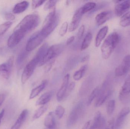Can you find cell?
Instances as JSON below:
<instances>
[{"label": "cell", "mask_w": 130, "mask_h": 129, "mask_svg": "<svg viewBox=\"0 0 130 129\" xmlns=\"http://www.w3.org/2000/svg\"><path fill=\"white\" fill-rule=\"evenodd\" d=\"M119 100L124 104L130 102V75L126 79L120 91L118 96Z\"/></svg>", "instance_id": "obj_9"}, {"label": "cell", "mask_w": 130, "mask_h": 129, "mask_svg": "<svg viewBox=\"0 0 130 129\" xmlns=\"http://www.w3.org/2000/svg\"><path fill=\"white\" fill-rule=\"evenodd\" d=\"M120 24L123 27L130 26V11L122 16L120 20Z\"/></svg>", "instance_id": "obj_28"}, {"label": "cell", "mask_w": 130, "mask_h": 129, "mask_svg": "<svg viewBox=\"0 0 130 129\" xmlns=\"http://www.w3.org/2000/svg\"><path fill=\"white\" fill-rule=\"evenodd\" d=\"M75 83L74 82L71 83L69 84L68 86L67 90L66 93V95H65V98L67 97L70 93L73 91L74 89L75 88Z\"/></svg>", "instance_id": "obj_39"}, {"label": "cell", "mask_w": 130, "mask_h": 129, "mask_svg": "<svg viewBox=\"0 0 130 129\" xmlns=\"http://www.w3.org/2000/svg\"><path fill=\"white\" fill-rule=\"evenodd\" d=\"M5 18L9 21H12L15 19V16L11 13H7L5 15Z\"/></svg>", "instance_id": "obj_42"}, {"label": "cell", "mask_w": 130, "mask_h": 129, "mask_svg": "<svg viewBox=\"0 0 130 129\" xmlns=\"http://www.w3.org/2000/svg\"><path fill=\"white\" fill-rule=\"evenodd\" d=\"M44 125L47 128H55L56 125L55 121L52 112H50L46 115L44 120Z\"/></svg>", "instance_id": "obj_22"}, {"label": "cell", "mask_w": 130, "mask_h": 129, "mask_svg": "<svg viewBox=\"0 0 130 129\" xmlns=\"http://www.w3.org/2000/svg\"><path fill=\"white\" fill-rule=\"evenodd\" d=\"M130 71V55L125 56L120 64L115 69V75L118 77L126 75Z\"/></svg>", "instance_id": "obj_10"}, {"label": "cell", "mask_w": 130, "mask_h": 129, "mask_svg": "<svg viewBox=\"0 0 130 129\" xmlns=\"http://www.w3.org/2000/svg\"><path fill=\"white\" fill-rule=\"evenodd\" d=\"M39 16L36 14H31L25 17L14 30H18L26 34L36 28L40 23Z\"/></svg>", "instance_id": "obj_1"}, {"label": "cell", "mask_w": 130, "mask_h": 129, "mask_svg": "<svg viewBox=\"0 0 130 129\" xmlns=\"http://www.w3.org/2000/svg\"><path fill=\"white\" fill-rule=\"evenodd\" d=\"M91 84L88 81H86L83 83L79 91V95L80 96L85 95L90 90Z\"/></svg>", "instance_id": "obj_30"}, {"label": "cell", "mask_w": 130, "mask_h": 129, "mask_svg": "<svg viewBox=\"0 0 130 129\" xmlns=\"http://www.w3.org/2000/svg\"><path fill=\"white\" fill-rule=\"evenodd\" d=\"M57 1H48L45 4L44 7V10L45 11L48 10L52 8H54L55 5L56 4Z\"/></svg>", "instance_id": "obj_35"}, {"label": "cell", "mask_w": 130, "mask_h": 129, "mask_svg": "<svg viewBox=\"0 0 130 129\" xmlns=\"http://www.w3.org/2000/svg\"><path fill=\"white\" fill-rule=\"evenodd\" d=\"M100 88L99 87H97L92 91L89 97L88 98V100L86 103L87 106H88L91 105L94 100L98 97L100 91Z\"/></svg>", "instance_id": "obj_29"}, {"label": "cell", "mask_w": 130, "mask_h": 129, "mask_svg": "<svg viewBox=\"0 0 130 129\" xmlns=\"http://www.w3.org/2000/svg\"><path fill=\"white\" fill-rule=\"evenodd\" d=\"M45 2V1H33L32 3V8L34 10L36 9L44 4Z\"/></svg>", "instance_id": "obj_38"}, {"label": "cell", "mask_w": 130, "mask_h": 129, "mask_svg": "<svg viewBox=\"0 0 130 129\" xmlns=\"http://www.w3.org/2000/svg\"><path fill=\"white\" fill-rule=\"evenodd\" d=\"M5 99V95L4 94H0V107L1 106Z\"/></svg>", "instance_id": "obj_45"}, {"label": "cell", "mask_w": 130, "mask_h": 129, "mask_svg": "<svg viewBox=\"0 0 130 129\" xmlns=\"http://www.w3.org/2000/svg\"><path fill=\"white\" fill-rule=\"evenodd\" d=\"M26 34L18 30H14L13 32L8 38L7 45L9 47L13 48L18 44L25 36Z\"/></svg>", "instance_id": "obj_13"}, {"label": "cell", "mask_w": 130, "mask_h": 129, "mask_svg": "<svg viewBox=\"0 0 130 129\" xmlns=\"http://www.w3.org/2000/svg\"><path fill=\"white\" fill-rule=\"evenodd\" d=\"M120 36L117 32H113L107 36L101 47L102 55L105 60L108 59L120 41Z\"/></svg>", "instance_id": "obj_2"}, {"label": "cell", "mask_w": 130, "mask_h": 129, "mask_svg": "<svg viewBox=\"0 0 130 129\" xmlns=\"http://www.w3.org/2000/svg\"><path fill=\"white\" fill-rule=\"evenodd\" d=\"M74 39H75V37L74 36H72L70 37L67 41L66 44L67 45L70 44L74 41Z\"/></svg>", "instance_id": "obj_44"}, {"label": "cell", "mask_w": 130, "mask_h": 129, "mask_svg": "<svg viewBox=\"0 0 130 129\" xmlns=\"http://www.w3.org/2000/svg\"><path fill=\"white\" fill-rule=\"evenodd\" d=\"M112 92V87L110 82L108 80H106L103 83L98 95L97 97L95 106L99 107L102 105L109 97Z\"/></svg>", "instance_id": "obj_4"}, {"label": "cell", "mask_w": 130, "mask_h": 129, "mask_svg": "<svg viewBox=\"0 0 130 129\" xmlns=\"http://www.w3.org/2000/svg\"><path fill=\"white\" fill-rule=\"evenodd\" d=\"M5 113V110L3 109L0 113V124H1V122L2 119L3 118L4 116V114Z\"/></svg>", "instance_id": "obj_46"}, {"label": "cell", "mask_w": 130, "mask_h": 129, "mask_svg": "<svg viewBox=\"0 0 130 129\" xmlns=\"http://www.w3.org/2000/svg\"><path fill=\"white\" fill-rule=\"evenodd\" d=\"M48 106L47 105H42L38 108L34 114L33 116L32 119L33 120L37 119L42 116L48 110Z\"/></svg>", "instance_id": "obj_27"}, {"label": "cell", "mask_w": 130, "mask_h": 129, "mask_svg": "<svg viewBox=\"0 0 130 129\" xmlns=\"http://www.w3.org/2000/svg\"><path fill=\"white\" fill-rule=\"evenodd\" d=\"M28 114V110H24L19 116L14 125L11 127V129H20L23 123H24L27 117Z\"/></svg>", "instance_id": "obj_18"}, {"label": "cell", "mask_w": 130, "mask_h": 129, "mask_svg": "<svg viewBox=\"0 0 130 129\" xmlns=\"http://www.w3.org/2000/svg\"><path fill=\"white\" fill-rule=\"evenodd\" d=\"M130 113V108H124L122 109L118 115L116 121H115L114 129H121L127 116Z\"/></svg>", "instance_id": "obj_12"}, {"label": "cell", "mask_w": 130, "mask_h": 129, "mask_svg": "<svg viewBox=\"0 0 130 129\" xmlns=\"http://www.w3.org/2000/svg\"><path fill=\"white\" fill-rule=\"evenodd\" d=\"M130 9V0L121 1L116 5L115 13L117 16L120 17L125 14Z\"/></svg>", "instance_id": "obj_14"}, {"label": "cell", "mask_w": 130, "mask_h": 129, "mask_svg": "<svg viewBox=\"0 0 130 129\" xmlns=\"http://www.w3.org/2000/svg\"><path fill=\"white\" fill-rule=\"evenodd\" d=\"M53 94V92L52 91L44 93L37 100L36 103V105L39 106L46 105L51 100Z\"/></svg>", "instance_id": "obj_21"}, {"label": "cell", "mask_w": 130, "mask_h": 129, "mask_svg": "<svg viewBox=\"0 0 130 129\" xmlns=\"http://www.w3.org/2000/svg\"><path fill=\"white\" fill-rule=\"evenodd\" d=\"M45 129H49V128H45Z\"/></svg>", "instance_id": "obj_48"}, {"label": "cell", "mask_w": 130, "mask_h": 129, "mask_svg": "<svg viewBox=\"0 0 130 129\" xmlns=\"http://www.w3.org/2000/svg\"><path fill=\"white\" fill-rule=\"evenodd\" d=\"M88 69V66L85 65L83 66L78 70L74 73L73 78L75 81H79L83 77Z\"/></svg>", "instance_id": "obj_25"}, {"label": "cell", "mask_w": 130, "mask_h": 129, "mask_svg": "<svg viewBox=\"0 0 130 129\" xmlns=\"http://www.w3.org/2000/svg\"><path fill=\"white\" fill-rule=\"evenodd\" d=\"M68 23L67 22L63 23L59 29V35L61 36H63L66 35L68 30Z\"/></svg>", "instance_id": "obj_36"}, {"label": "cell", "mask_w": 130, "mask_h": 129, "mask_svg": "<svg viewBox=\"0 0 130 129\" xmlns=\"http://www.w3.org/2000/svg\"><path fill=\"white\" fill-rule=\"evenodd\" d=\"M62 47L60 44L54 45L49 48L45 55L39 63V66H41L58 57L62 51Z\"/></svg>", "instance_id": "obj_7"}, {"label": "cell", "mask_w": 130, "mask_h": 129, "mask_svg": "<svg viewBox=\"0 0 130 129\" xmlns=\"http://www.w3.org/2000/svg\"><path fill=\"white\" fill-rule=\"evenodd\" d=\"M59 22V17L56 13L55 8H54L46 17L40 31L47 37L57 27Z\"/></svg>", "instance_id": "obj_3"}, {"label": "cell", "mask_w": 130, "mask_h": 129, "mask_svg": "<svg viewBox=\"0 0 130 129\" xmlns=\"http://www.w3.org/2000/svg\"><path fill=\"white\" fill-rule=\"evenodd\" d=\"M83 14L81 8L79 9L75 13L70 25L69 28V31L70 32H73L78 27Z\"/></svg>", "instance_id": "obj_15"}, {"label": "cell", "mask_w": 130, "mask_h": 129, "mask_svg": "<svg viewBox=\"0 0 130 129\" xmlns=\"http://www.w3.org/2000/svg\"><path fill=\"white\" fill-rule=\"evenodd\" d=\"M65 113L64 108L61 105H58L56 107L55 110V114L59 119L62 118Z\"/></svg>", "instance_id": "obj_34"}, {"label": "cell", "mask_w": 130, "mask_h": 129, "mask_svg": "<svg viewBox=\"0 0 130 129\" xmlns=\"http://www.w3.org/2000/svg\"><path fill=\"white\" fill-rule=\"evenodd\" d=\"M14 62V57L12 56L5 63L0 64V75L4 79H8L10 78Z\"/></svg>", "instance_id": "obj_11"}, {"label": "cell", "mask_w": 130, "mask_h": 129, "mask_svg": "<svg viewBox=\"0 0 130 129\" xmlns=\"http://www.w3.org/2000/svg\"><path fill=\"white\" fill-rule=\"evenodd\" d=\"M12 22L8 21L0 25V36L4 35L12 25Z\"/></svg>", "instance_id": "obj_32"}, {"label": "cell", "mask_w": 130, "mask_h": 129, "mask_svg": "<svg viewBox=\"0 0 130 129\" xmlns=\"http://www.w3.org/2000/svg\"><path fill=\"white\" fill-rule=\"evenodd\" d=\"M69 79L70 75L67 74L63 79L62 85L58 91L56 96L57 100L58 101H61L65 98V95L68 88Z\"/></svg>", "instance_id": "obj_16"}, {"label": "cell", "mask_w": 130, "mask_h": 129, "mask_svg": "<svg viewBox=\"0 0 130 129\" xmlns=\"http://www.w3.org/2000/svg\"><path fill=\"white\" fill-rule=\"evenodd\" d=\"M95 3L94 2H88L84 5L81 8L82 12L83 14L94 9L96 7Z\"/></svg>", "instance_id": "obj_31"}, {"label": "cell", "mask_w": 130, "mask_h": 129, "mask_svg": "<svg viewBox=\"0 0 130 129\" xmlns=\"http://www.w3.org/2000/svg\"><path fill=\"white\" fill-rule=\"evenodd\" d=\"M26 54L24 52L21 53L17 58V59L16 61V64L18 66H20L22 64V63L23 62L24 60L25 59L26 57Z\"/></svg>", "instance_id": "obj_37"}, {"label": "cell", "mask_w": 130, "mask_h": 129, "mask_svg": "<svg viewBox=\"0 0 130 129\" xmlns=\"http://www.w3.org/2000/svg\"><path fill=\"white\" fill-rule=\"evenodd\" d=\"M85 25H82L79 27L78 31V34H77V36H78V39H81L82 38V37H83L84 32H85Z\"/></svg>", "instance_id": "obj_40"}, {"label": "cell", "mask_w": 130, "mask_h": 129, "mask_svg": "<svg viewBox=\"0 0 130 129\" xmlns=\"http://www.w3.org/2000/svg\"><path fill=\"white\" fill-rule=\"evenodd\" d=\"M39 63V61L34 57L27 64L21 75V82L23 84H25L31 77L37 66Z\"/></svg>", "instance_id": "obj_8"}, {"label": "cell", "mask_w": 130, "mask_h": 129, "mask_svg": "<svg viewBox=\"0 0 130 129\" xmlns=\"http://www.w3.org/2000/svg\"><path fill=\"white\" fill-rule=\"evenodd\" d=\"M29 3L27 1H24L17 3L15 5L13 9V12L14 14H20L25 11L28 8Z\"/></svg>", "instance_id": "obj_23"}, {"label": "cell", "mask_w": 130, "mask_h": 129, "mask_svg": "<svg viewBox=\"0 0 130 129\" xmlns=\"http://www.w3.org/2000/svg\"><path fill=\"white\" fill-rule=\"evenodd\" d=\"M48 48V43H45L40 47L37 51V53L34 57L36 58L39 61V63L45 55Z\"/></svg>", "instance_id": "obj_24"}, {"label": "cell", "mask_w": 130, "mask_h": 129, "mask_svg": "<svg viewBox=\"0 0 130 129\" xmlns=\"http://www.w3.org/2000/svg\"><path fill=\"white\" fill-rule=\"evenodd\" d=\"M92 37L93 36L91 33L89 32L87 33L82 43L81 46L82 50H85L89 47L92 41Z\"/></svg>", "instance_id": "obj_26"}, {"label": "cell", "mask_w": 130, "mask_h": 129, "mask_svg": "<svg viewBox=\"0 0 130 129\" xmlns=\"http://www.w3.org/2000/svg\"><path fill=\"white\" fill-rule=\"evenodd\" d=\"M92 122L91 120L88 121L85 124L82 129H91L92 125Z\"/></svg>", "instance_id": "obj_43"}, {"label": "cell", "mask_w": 130, "mask_h": 129, "mask_svg": "<svg viewBox=\"0 0 130 129\" xmlns=\"http://www.w3.org/2000/svg\"><path fill=\"white\" fill-rule=\"evenodd\" d=\"M108 27L105 26L99 30L95 38V46L97 47L100 46L102 42L105 38L108 32Z\"/></svg>", "instance_id": "obj_19"}, {"label": "cell", "mask_w": 130, "mask_h": 129, "mask_svg": "<svg viewBox=\"0 0 130 129\" xmlns=\"http://www.w3.org/2000/svg\"><path fill=\"white\" fill-rule=\"evenodd\" d=\"M48 81L47 80H43L39 85L33 89L31 91V93L30 95L29 99H33L38 96L46 87Z\"/></svg>", "instance_id": "obj_20"}, {"label": "cell", "mask_w": 130, "mask_h": 129, "mask_svg": "<svg viewBox=\"0 0 130 129\" xmlns=\"http://www.w3.org/2000/svg\"><path fill=\"white\" fill-rule=\"evenodd\" d=\"M46 38L41 31L34 34L27 41L26 45V51L29 52L36 49Z\"/></svg>", "instance_id": "obj_6"}, {"label": "cell", "mask_w": 130, "mask_h": 129, "mask_svg": "<svg viewBox=\"0 0 130 129\" xmlns=\"http://www.w3.org/2000/svg\"><path fill=\"white\" fill-rule=\"evenodd\" d=\"M82 101L78 103L70 112L68 119L67 125L68 128H71L77 122L82 114L84 109V105Z\"/></svg>", "instance_id": "obj_5"}, {"label": "cell", "mask_w": 130, "mask_h": 129, "mask_svg": "<svg viewBox=\"0 0 130 129\" xmlns=\"http://www.w3.org/2000/svg\"><path fill=\"white\" fill-rule=\"evenodd\" d=\"M89 55H87V56H85V57H83L82 60V62H85V61H87V60H88L89 58Z\"/></svg>", "instance_id": "obj_47"}, {"label": "cell", "mask_w": 130, "mask_h": 129, "mask_svg": "<svg viewBox=\"0 0 130 129\" xmlns=\"http://www.w3.org/2000/svg\"><path fill=\"white\" fill-rule=\"evenodd\" d=\"M115 107V101L114 100H110L108 101L107 106V112L109 116L113 114Z\"/></svg>", "instance_id": "obj_33"}, {"label": "cell", "mask_w": 130, "mask_h": 129, "mask_svg": "<svg viewBox=\"0 0 130 129\" xmlns=\"http://www.w3.org/2000/svg\"><path fill=\"white\" fill-rule=\"evenodd\" d=\"M113 16V13L110 11H104L97 14L95 17L96 23L98 26L101 25Z\"/></svg>", "instance_id": "obj_17"}, {"label": "cell", "mask_w": 130, "mask_h": 129, "mask_svg": "<svg viewBox=\"0 0 130 129\" xmlns=\"http://www.w3.org/2000/svg\"><path fill=\"white\" fill-rule=\"evenodd\" d=\"M115 121V120L114 118H112L108 122L107 125L105 126L104 129H114Z\"/></svg>", "instance_id": "obj_41"}]
</instances>
